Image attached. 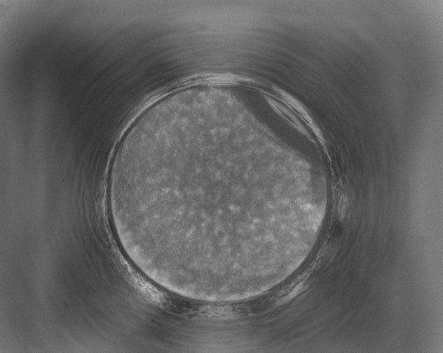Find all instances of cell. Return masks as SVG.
I'll use <instances>...</instances> for the list:
<instances>
[{
	"mask_svg": "<svg viewBox=\"0 0 443 353\" xmlns=\"http://www.w3.org/2000/svg\"><path fill=\"white\" fill-rule=\"evenodd\" d=\"M247 148L228 137H165L129 153L126 176L141 221L165 259L245 249L257 174Z\"/></svg>",
	"mask_w": 443,
	"mask_h": 353,
	"instance_id": "1",
	"label": "cell"
}]
</instances>
